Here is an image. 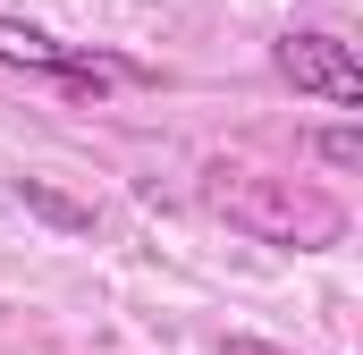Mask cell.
<instances>
[{
	"instance_id": "cell-3",
	"label": "cell",
	"mask_w": 363,
	"mask_h": 355,
	"mask_svg": "<svg viewBox=\"0 0 363 355\" xmlns=\"http://www.w3.org/2000/svg\"><path fill=\"white\" fill-rule=\"evenodd\" d=\"M271 68H279V85L321 93V102H338V110H355V102H363V68H355V51H347L338 34H321V26L279 34V43H271Z\"/></svg>"
},
{
	"instance_id": "cell-2",
	"label": "cell",
	"mask_w": 363,
	"mask_h": 355,
	"mask_svg": "<svg viewBox=\"0 0 363 355\" xmlns=\"http://www.w3.org/2000/svg\"><path fill=\"white\" fill-rule=\"evenodd\" d=\"M0 60H9V68H34V77H60V85H77V93L135 85V77H144V68H127V60H110V51H85V43H60V34H43V26H26V17H0Z\"/></svg>"
},
{
	"instance_id": "cell-4",
	"label": "cell",
	"mask_w": 363,
	"mask_h": 355,
	"mask_svg": "<svg viewBox=\"0 0 363 355\" xmlns=\"http://www.w3.org/2000/svg\"><path fill=\"white\" fill-rule=\"evenodd\" d=\"M355 127H330V136H321V161H330V170H355Z\"/></svg>"
},
{
	"instance_id": "cell-1",
	"label": "cell",
	"mask_w": 363,
	"mask_h": 355,
	"mask_svg": "<svg viewBox=\"0 0 363 355\" xmlns=\"http://www.w3.org/2000/svg\"><path fill=\"white\" fill-rule=\"evenodd\" d=\"M211 203H220V212H228V229H245L254 246L321 254V246H338V237H347V203H338V195H321V186H304V178L237 170Z\"/></svg>"
},
{
	"instance_id": "cell-5",
	"label": "cell",
	"mask_w": 363,
	"mask_h": 355,
	"mask_svg": "<svg viewBox=\"0 0 363 355\" xmlns=\"http://www.w3.org/2000/svg\"><path fill=\"white\" fill-rule=\"evenodd\" d=\"M220 355H287V347H271V339H220Z\"/></svg>"
}]
</instances>
